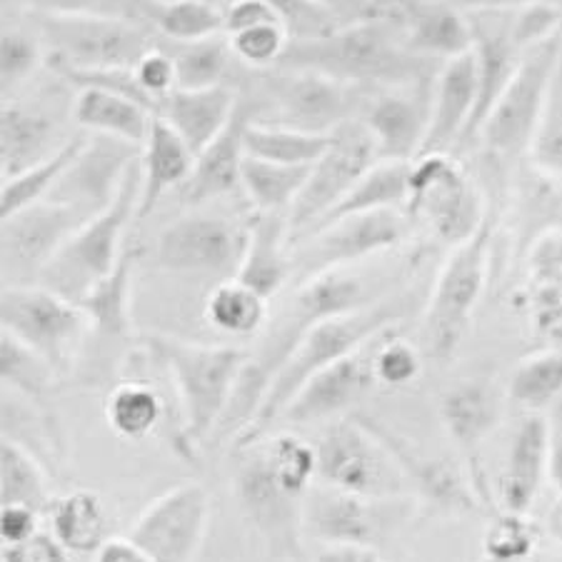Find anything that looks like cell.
I'll use <instances>...</instances> for the list:
<instances>
[{
  "mask_svg": "<svg viewBox=\"0 0 562 562\" xmlns=\"http://www.w3.org/2000/svg\"><path fill=\"white\" fill-rule=\"evenodd\" d=\"M276 68L321 72L360 88H393L430 83L442 63L415 56L405 45L401 13L383 11L323 38L290 41Z\"/></svg>",
  "mask_w": 562,
  "mask_h": 562,
  "instance_id": "6da1fadb",
  "label": "cell"
},
{
  "mask_svg": "<svg viewBox=\"0 0 562 562\" xmlns=\"http://www.w3.org/2000/svg\"><path fill=\"white\" fill-rule=\"evenodd\" d=\"M403 315L401 303L395 301H375L360 311H352L346 315H335L328 321H321L313 325L311 330L303 335V340L297 342L295 350L290 352L285 366L278 370V375L270 383L266 397L258 407L256 418L243 430L238 438V448L246 446L266 435V428H270L280 415L293 401L307 380L315 373H321L333 362L348 358L350 352L366 348L370 340L383 335L397 317Z\"/></svg>",
  "mask_w": 562,
  "mask_h": 562,
  "instance_id": "7a4b0ae2",
  "label": "cell"
},
{
  "mask_svg": "<svg viewBox=\"0 0 562 562\" xmlns=\"http://www.w3.org/2000/svg\"><path fill=\"white\" fill-rule=\"evenodd\" d=\"M145 346L173 378L183 407V435L190 442L207 440L228 411L250 352L235 346H201L170 335H148Z\"/></svg>",
  "mask_w": 562,
  "mask_h": 562,
  "instance_id": "3957f363",
  "label": "cell"
},
{
  "mask_svg": "<svg viewBox=\"0 0 562 562\" xmlns=\"http://www.w3.org/2000/svg\"><path fill=\"white\" fill-rule=\"evenodd\" d=\"M143 173L140 160L128 170L121 190L113 198V203L105 211L95 213L93 217L80 225L70 235L56 258L43 268L38 283L53 290L72 303H80L88 295L98 280L113 273V268L123 258V240L131 221H135L140 205Z\"/></svg>",
  "mask_w": 562,
  "mask_h": 562,
  "instance_id": "277c9868",
  "label": "cell"
},
{
  "mask_svg": "<svg viewBox=\"0 0 562 562\" xmlns=\"http://www.w3.org/2000/svg\"><path fill=\"white\" fill-rule=\"evenodd\" d=\"M258 88V95H248L256 105L252 121L317 135H330L358 117L368 95L366 88L340 83L321 72L283 68L260 70Z\"/></svg>",
  "mask_w": 562,
  "mask_h": 562,
  "instance_id": "5b68a950",
  "label": "cell"
},
{
  "mask_svg": "<svg viewBox=\"0 0 562 562\" xmlns=\"http://www.w3.org/2000/svg\"><path fill=\"white\" fill-rule=\"evenodd\" d=\"M25 15H31L50 53L48 63H63L70 68H135L145 53L158 45L143 21H128V18Z\"/></svg>",
  "mask_w": 562,
  "mask_h": 562,
  "instance_id": "8992f818",
  "label": "cell"
},
{
  "mask_svg": "<svg viewBox=\"0 0 562 562\" xmlns=\"http://www.w3.org/2000/svg\"><path fill=\"white\" fill-rule=\"evenodd\" d=\"M317 480L366 497H403L411 477L368 420H342L317 440Z\"/></svg>",
  "mask_w": 562,
  "mask_h": 562,
  "instance_id": "52a82bcc",
  "label": "cell"
},
{
  "mask_svg": "<svg viewBox=\"0 0 562 562\" xmlns=\"http://www.w3.org/2000/svg\"><path fill=\"white\" fill-rule=\"evenodd\" d=\"M491 240L493 217H485L483 225L456 248L435 283L428 313H425V340L432 358H450L468 330L485 288Z\"/></svg>",
  "mask_w": 562,
  "mask_h": 562,
  "instance_id": "ba28073f",
  "label": "cell"
},
{
  "mask_svg": "<svg viewBox=\"0 0 562 562\" xmlns=\"http://www.w3.org/2000/svg\"><path fill=\"white\" fill-rule=\"evenodd\" d=\"M88 325L83 307L43 285H3L0 293V328L48 360L56 373L70 366Z\"/></svg>",
  "mask_w": 562,
  "mask_h": 562,
  "instance_id": "9c48e42d",
  "label": "cell"
},
{
  "mask_svg": "<svg viewBox=\"0 0 562 562\" xmlns=\"http://www.w3.org/2000/svg\"><path fill=\"white\" fill-rule=\"evenodd\" d=\"M562 60V35H552L538 48L525 53L518 72L497 98L483 125V143L495 156L510 158L530 150L535 128L548 101L552 76Z\"/></svg>",
  "mask_w": 562,
  "mask_h": 562,
  "instance_id": "30bf717a",
  "label": "cell"
},
{
  "mask_svg": "<svg viewBox=\"0 0 562 562\" xmlns=\"http://www.w3.org/2000/svg\"><path fill=\"white\" fill-rule=\"evenodd\" d=\"M378 148L358 117L342 123L333 133V143L325 156L315 162L311 178L288 213L290 246L305 238L317 223L346 198L358 180L375 166Z\"/></svg>",
  "mask_w": 562,
  "mask_h": 562,
  "instance_id": "8fae6325",
  "label": "cell"
},
{
  "mask_svg": "<svg viewBox=\"0 0 562 562\" xmlns=\"http://www.w3.org/2000/svg\"><path fill=\"white\" fill-rule=\"evenodd\" d=\"M240 458L235 462L233 491L246 520L252 522L262 540L278 555L297 558L303 548V501L288 493L276 477L270 460L260 440L240 446Z\"/></svg>",
  "mask_w": 562,
  "mask_h": 562,
  "instance_id": "7c38bea8",
  "label": "cell"
},
{
  "mask_svg": "<svg viewBox=\"0 0 562 562\" xmlns=\"http://www.w3.org/2000/svg\"><path fill=\"white\" fill-rule=\"evenodd\" d=\"M407 235V217L401 211L348 215L305 235L293 246V276L301 285L321 273L350 268L378 252L401 246Z\"/></svg>",
  "mask_w": 562,
  "mask_h": 562,
  "instance_id": "4fadbf2b",
  "label": "cell"
},
{
  "mask_svg": "<svg viewBox=\"0 0 562 562\" xmlns=\"http://www.w3.org/2000/svg\"><path fill=\"white\" fill-rule=\"evenodd\" d=\"M405 211L456 246L465 243L487 217L475 188L450 156H423L413 162Z\"/></svg>",
  "mask_w": 562,
  "mask_h": 562,
  "instance_id": "5bb4252c",
  "label": "cell"
},
{
  "mask_svg": "<svg viewBox=\"0 0 562 562\" xmlns=\"http://www.w3.org/2000/svg\"><path fill=\"white\" fill-rule=\"evenodd\" d=\"M246 243L248 231L238 228L228 217L188 213L160 231L156 262L168 273L235 278Z\"/></svg>",
  "mask_w": 562,
  "mask_h": 562,
  "instance_id": "9a60e30c",
  "label": "cell"
},
{
  "mask_svg": "<svg viewBox=\"0 0 562 562\" xmlns=\"http://www.w3.org/2000/svg\"><path fill=\"white\" fill-rule=\"evenodd\" d=\"M88 217L83 207L43 201L25 211L5 217L0 231V252H3V285H35L43 268L56 258L66 240Z\"/></svg>",
  "mask_w": 562,
  "mask_h": 562,
  "instance_id": "2e32d148",
  "label": "cell"
},
{
  "mask_svg": "<svg viewBox=\"0 0 562 562\" xmlns=\"http://www.w3.org/2000/svg\"><path fill=\"white\" fill-rule=\"evenodd\" d=\"M403 497H366L313 483L303 501V530L323 546L375 550L385 532L401 522L395 503Z\"/></svg>",
  "mask_w": 562,
  "mask_h": 562,
  "instance_id": "e0dca14e",
  "label": "cell"
},
{
  "mask_svg": "<svg viewBox=\"0 0 562 562\" xmlns=\"http://www.w3.org/2000/svg\"><path fill=\"white\" fill-rule=\"evenodd\" d=\"M207 520L211 495L203 485L183 483L145 507L131 538L153 562H190L203 546Z\"/></svg>",
  "mask_w": 562,
  "mask_h": 562,
  "instance_id": "ac0fdd59",
  "label": "cell"
},
{
  "mask_svg": "<svg viewBox=\"0 0 562 562\" xmlns=\"http://www.w3.org/2000/svg\"><path fill=\"white\" fill-rule=\"evenodd\" d=\"M432 83L378 88L366 95L358 121L373 135L380 160L415 162L430 128Z\"/></svg>",
  "mask_w": 562,
  "mask_h": 562,
  "instance_id": "d6986e66",
  "label": "cell"
},
{
  "mask_svg": "<svg viewBox=\"0 0 562 562\" xmlns=\"http://www.w3.org/2000/svg\"><path fill=\"white\" fill-rule=\"evenodd\" d=\"M143 145L108 138V135H86L76 160L58 180L48 201H60L83 207L95 215L113 203L128 170L140 160Z\"/></svg>",
  "mask_w": 562,
  "mask_h": 562,
  "instance_id": "ffe728a7",
  "label": "cell"
},
{
  "mask_svg": "<svg viewBox=\"0 0 562 562\" xmlns=\"http://www.w3.org/2000/svg\"><path fill=\"white\" fill-rule=\"evenodd\" d=\"M477 108L475 53L442 63L432 83L430 128L425 135L423 156H450V150L468 140Z\"/></svg>",
  "mask_w": 562,
  "mask_h": 562,
  "instance_id": "44dd1931",
  "label": "cell"
},
{
  "mask_svg": "<svg viewBox=\"0 0 562 562\" xmlns=\"http://www.w3.org/2000/svg\"><path fill=\"white\" fill-rule=\"evenodd\" d=\"M373 383V352L360 348L307 380L288 403L280 420L303 425L335 418V415H342L348 407L360 403V397H366Z\"/></svg>",
  "mask_w": 562,
  "mask_h": 562,
  "instance_id": "7402d4cb",
  "label": "cell"
},
{
  "mask_svg": "<svg viewBox=\"0 0 562 562\" xmlns=\"http://www.w3.org/2000/svg\"><path fill=\"white\" fill-rule=\"evenodd\" d=\"M256 117V105L240 95L238 113L217 138L195 158L193 176L183 186L188 205H203L243 190V162L248 158L246 128Z\"/></svg>",
  "mask_w": 562,
  "mask_h": 562,
  "instance_id": "603a6c76",
  "label": "cell"
},
{
  "mask_svg": "<svg viewBox=\"0 0 562 562\" xmlns=\"http://www.w3.org/2000/svg\"><path fill=\"white\" fill-rule=\"evenodd\" d=\"M238 90L228 83L201 90L178 88L162 98L156 115L190 145L195 156H201L207 145L228 128L238 113Z\"/></svg>",
  "mask_w": 562,
  "mask_h": 562,
  "instance_id": "cb8c5ba5",
  "label": "cell"
},
{
  "mask_svg": "<svg viewBox=\"0 0 562 562\" xmlns=\"http://www.w3.org/2000/svg\"><path fill=\"white\" fill-rule=\"evenodd\" d=\"M405 45L415 56L448 63L473 50L475 33L470 15L446 0H423L401 13Z\"/></svg>",
  "mask_w": 562,
  "mask_h": 562,
  "instance_id": "d4e9b609",
  "label": "cell"
},
{
  "mask_svg": "<svg viewBox=\"0 0 562 562\" xmlns=\"http://www.w3.org/2000/svg\"><path fill=\"white\" fill-rule=\"evenodd\" d=\"M70 140V138H68ZM56 121L41 108L3 101L0 108V176L3 180L48 160L68 143Z\"/></svg>",
  "mask_w": 562,
  "mask_h": 562,
  "instance_id": "484cf974",
  "label": "cell"
},
{
  "mask_svg": "<svg viewBox=\"0 0 562 562\" xmlns=\"http://www.w3.org/2000/svg\"><path fill=\"white\" fill-rule=\"evenodd\" d=\"M293 276L288 213H256L248 225V243L238 268V280L258 290L268 301L278 295Z\"/></svg>",
  "mask_w": 562,
  "mask_h": 562,
  "instance_id": "4316f807",
  "label": "cell"
},
{
  "mask_svg": "<svg viewBox=\"0 0 562 562\" xmlns=\"http://www.w3.org/2000/svg\"><path fill=\"white\" fill-rule=\"evenodd\" d=\"M195 153L190 145L180 138V135L162 121V117H153L148 140L143 143L140 153V173H143V190H140V205L135 221H145L160 198L173 188H183L188 178L193 176L195 168Z\"/></svg>",
  "mask_w": 562,
  "mask_h": 562,
  "instance_id": "83f0119b",
  "label": "cell"
},
{
  "mask_svg": "<svg viewBox=\"0 0 562 562\" xmlns=\"http://www.w3.org/2000/svg\"><path fill=\"white\" fill-rule=\"evenodd\" d=\"M550 425L540 415H530L515 430L510 452L501 477V497L505 510L528 513L548 475Z\"/></svg>",
  "mask_w": 562,
  "mask_h": 562,
  "instance_id": "f1b7e54d",
  "label": "cell"
},
{
  "mask_svg": "<svg viewBox=\"0 0 562 562\" xmlns=\"http://www.w3.org/2000/svg\"><path fill=\"white\" fill-rule=\"evenodd\" d=\"M70 113L78 128L90 135H108V138L135 145L148 140L153 117H156L143 103L103 88H78Z\"/></svg>",
  "mask_w": 562,
  "mask_h": 562,
  "instance_id": "f546056e",
  "label": "cell"
},
{
  "mask_svg": "<svg viewBox=\"0 0 562 562\" xmlns=\"http://www.w3.org/2000/svg\"><path fill=\"white\" fill-rule=\"evenodd\" d=\"M411 170H413V162L378 160L375 166L358 180L356 188H352L350 193L342 198V201L335 205L313 231L348 215L401 211V207L407 205V195H411Z\"/></svg>",
  "mask_w": 562,
  "mask_h": 562,
  "instance_id": "4dcf8cb0",
  "label": "cell"
},
{
  "mask_svg": "<svg viewBox=\"0 0 562 562\" xmlns=\"http://www.w3.org/2000/svg\"><path fill=\"white\" fill-rule=\"evenodd\" d=\"M50 535L68 552H98L108 540V518L101 497L90 491H76L56 497L48 507Z\"/></svg>",
  "mask_w": 562,
  "mask_h": 562,
  "instance_id": "1f68e13d",
  "label": "cell"
},
{
  "mask_svg": "<svg viewBox=\"0 0 562 562\" xmlns=\"http://www.w3.org/2000/svg\"><path fill=\"white\" fill-rule=\"evenodd\" d=\"M143 23L170 43H195L225 33L223 8L213 0H148Z\"/></svg>",
  "mask_w": 562,
  "mask_h": 562,
  "instance_id": "d6a6232c",
  "label": "cell"
},
{
  "mask_svg": "<svg viewBox=\"0 0 562 562\" xmlns=\"http://www.w3.org/2000/svg\"><path fill=\"white\" fill-rule=\"evenodd\" d=\"M205 317L215 330L233 338H250L266 328L268 297L238 278H225L207 295Z\"/></svg>",
  "mask_w": 562,
  "mask_h": 562,
  "instance_id": "836d02e7",
  "label": "cell"
},
{
  "mask_svg": "<svg viewBox=\"0 0 562 562\" xmlns=\"http://www.w3.org/2000/svg\"><path fill=\"white\" fill-rule=\"evenodd\" d=\"M311 170L313 166H283L248 156L243 162V193L256 213H290Z\"/></svg>",
  "mask_w": 562,
  "mask_h": 562,
  "instance_id": "e575fe53",
  "label": "cell"
},
{
  "mask_svg": "<svg viewBox=\"0 0 562 562\" xmlns=\"http://www.w3.org/2000/svg\"><path fill=\"white\" fill-rule=\"evenodd\" d=\"M131 280H133V252L125 250L123 258L113 268L111 276L88 290V295L78 305L88 315L90 328L123 338L131 330Z\"/></svg>",
  "mask_w": 562,
  "mask_h": 562,
  "instance_id": "d590c367",
  "label": "cell"
},
{
  "mask_svg": "<svg viewBox=\"0 0 562 562\" xmlns=\"http://www.w3.org/2000/svg\"><path fill=\"white\" fill-rule=\"evenodd\" d=\"M333 143L330 135L303 133L283 125L250 121L246 128V150L250 158L283 162V166H315Z\"/></svg>",
  "mask_w": 562,
  "mask_h": 562,
  "instance_id": "8d00e7d4",
  "label": "cell"
},
{
  "mask_svg": "<svg viewBox=\"0 0 562 562\" xmlns=\"http://www.w3.org/2000/svg\"><path fill=\"white\" fill-rule=\"evenodd\" d=\"M48 475L33 452L13 438L0 440V507L31 505L35 510L50 507Z\"/></svg>",
  "mask_w": 562,
  "mask_h": 562,
  "instance_id": "74e56055",
  "label": "cell"
},
{
  "mask_svg": "<svg viewBox=\"0 0 562 562\" xmlns=\"http://www.w3.org/2000/svg\"><path fill=\"white\" fill-rule=\"evenodd\" d=\"M83 138L86 135H80V138H70L56 153V156H50L48 160L38 162V166L29 168L21 176L3 180V186H0V221H5V217L21 213L35 203L48 201L63 173H66L70 162L76 160L80 145H83Z\"/></svg>",
  "mask_w": 562,
  "mask_h": 562,
  "instance_id": "f35d334b",
  "label": "cell"
},
{
  "mask_svg": "<svg viewBox=\"0 0 562 562\" xmlns=\"http://www.w3.org/2000/svg\"><path fill=\"white\" fill-rule=\"evenodd\" d=\"M105 418L111 430L125 440H140L156 430L162 418L158 390L143 380H125L115 385L105 401Z\"/></svg>",
  "mask_w": 562,
  "mask_h": 562,
  "instance_id": "ab89813d",
  "label": "cell"
},
{
  "mask_svg": "<svg viewBox=\"0 0 562 562\" xmlns=\"http://www.w3.org/2000/svg\"><path fill=\"white\" fill-rule=\"evenodd\" d=\"M442 420L462 448L475 450L497 420V407L491 390L477 383L452 387L442 401Z\"/></svg>",
  "mask_w": 562,
  "mask_h": 562,
  "instance_id": "60d3db41",
  "label": "cell"
},
{
  "mask_svg": "<svg viewBox=\"0 0 562 562\" xmlns=\"http://www.w3.org/2000/svg\"><path fill=\"white\" fill-rule=\"evenodd\" d=\"M168 50L176 58L178 88L183 90L223 86L231 70V60L235 58L225 33L195 43H173V48Z\"/></svg>",
  "mask_w": 562,
  "mask_h": 562,
  "instance_id": "b9f144b4",
  "label": "cell"
},
{
  "mask_svg": "<svg viewBox=\"0 0 562 562\" xmlns=\"http://www.w3.org/2000/svg\"><path fill=\"white\" fill-rule=\"evenodd\" d=\"M56 368L38 352L23 346L11 333L0 330V380L3 390L25 397V401H43L56 380Z\"/></svg>",
  "mask_w": 562,
  "mask_h": 562,
  "instance_id": "7bdbcfd3",
  "label": "cell"
},
{
  "mask_svg": "<svg viewBox=\"0 0 562 562\" xmlns=\"http://www.w3.org/2000/svg\"><path fill=\"white\" fill-rule=\"evenodd\" d=\"M562 393V350L538 352L522 360L510 380V397L532 411L550 405Z\"/></svg>",
  "mask_w": 562,
  "mask_h": 562,
  "instance_id": "ee69618b",
  "label": "cell"
},
{
  "mask_svg": "<svg viewBox=\"0 0 562 562\" xmlns=\"http://www.w3.org/2000/svg\"><path fill=\"white\" fill-rule=\"evenodd\" d=\"M530 160L542 176H562V60L530 143Z\"/></svg>",
  "mask_w": 562,
  "mask_h": 562,
  "instance_id": "f6af8a7d",
  "label": "cell"
},
{
  "mask_svg": "<svg viewBox=\"0 0 562 562\" xmlns=\"http://www.w3.org/2000/svg\"><path fill=\"white\" fill-rule=\"evenodd\" d=\"M45 43L41 35L31 31L3 25L0 33V83L3 98L11 95L18 86H23L45 60Z\"/></svg>",
  "mask_w": 562,
  "mask_h": 562,
  "instance_id": "bcb514c9",
  "label": "cell"
},
{
  "mask_svg": "<svg viewBox=\"0 0 562 562\" xmlns=\"http://www.w3.org/2000/svg\"><path fill=\"white\" fill-rule=\"evenodd\" d=\"M538 542V530L525 518V513L503 510L487 525L483 546L487 558L497 560H528Z\"/></svg>",
  "mask_w": 562,
  "mask_h": 562,
  "instance_id": "7dc6e473",
  "label": "cell"
},
{
  "mask_svg": "<svg viewBox=\"0 0 562 562\" xmlns=\"http://www.w3.org/2000/svg\"><path fill=\"white\" fill-rule=\"evenodd\" d=\"M290 41H313L330 35L342 23L317 0H268Z\"/></svg>",
  "mask_w": 562,
  "mask_h": 562,
  "instance_id": "c3c4849f",
  "label": "cell"
},
{
  "mask_svg": "<svg viewBox=\"0 0 562 562\" xmlns=\"http://www.w3.org/2000/svg\"><path fill=\"white\" fill-rule=\"evenodd\" d=\"M148 0H3V5H15L25 13L45 15H101L143 21Z\"/></svg>",
  "mask_w": 562,
  "mask_h": 562,
  "instance_id": "681fc988",
  "label": "cell"
},
{
  "mask_svg": "<svg viewBox=\"0 0 562 562\" xmlns=\"http://www.w3.org/2000/svg\"><path fill=\"white\" fill-rule=\"evenodd\" d=\"M233 56L240 63H246L252 70H268L276 68L283 53L288 48V33L280 23H266L258 29L243 31L228 35Z\"/></svg>",
  "mask_w": 562,
  "mask_h": 562,
  "instance_id": "f907efd6",
  "label": "cell"
},
{
  "mask_svg": "<svg viewBox=\"0 0 562 562\" xmlns=\"http://www.w3.org/2000/svg\"><path fill=\"white\" fill-rule=\"evenodd\" d=\"M423 360L413 342L403 338H387L373 352V373L378 383L387 387H401L413 383L420 375Z\"/></svg>",
  "mask_w": 562,
  "mask_h": 562,
  "instance_id": "816d5d0a",
  "label": "cell"
},
{
  "mask_svg": "<svg viewBox=\"0 0 562 562\" xmlns=\"http://www.w3.org/2000/svg\"><path fill=\"white\" fill-rule=\"evenodd\" d=\"M560 11L555 3H532L525 5L520 11H513L510 21V35L513 43L518 45L520 53H528L538 48L552 35H558L560 29Z\"/></svg>",
  "mask_w": 562,
  "mask_h": 562,
  "instance_id": "f5cc1de1",
  "label": "cell"
},
{
  "mask_svg": "<svg viewBox=\"0 0 562 562\" xmlns=\"http://www.w3.org/2000/svg\"><path fill=\"white\" fill-rule=\"evenodd\" d=\"M133 70H135V78H138L140 88L153 98V101H156V105H160L162 98L173 93V90H178L176 58L168 48H160V45L150 48Z\"/></svg>",
  "mask_w": 562,
  "mask_h": 562,
  "instance_id": "db71d44e",
  "label": "cell"
},
{
  "mask_svg": "<svg viewBox=\"0 0 562 562\" xmlns=\"http://www.w3.org/2000/svg\"><path fill=\"white\" fill-rule=\"evenodd\" d=\"M225 35H235L266 23H280L268 0H225Z\"/></svg>",
  "mask_w": 562,
  "mask_h": 562,
  "instance_id": "11a10c76",
  "label": "cell"
},
{
  "mask_svg": "<svg viewBox=\"0 0 562 562\" xmlns=\"http://www.w3.org/2000/svg\"><path fill=\"white\" fill-rule=\"evenodd\" d=\"M0 562H68V550L53 535L38 532L21 546H3Z\"/></svg>",
  "mask_w": 562,
  "mask_h": 562,
  "instance_id": "9f6ffc18",
  "label": "cell"
},
{
  "mask_svg": "<svg viewBox=\"0 0 562 562\" xmlns=\"http://www.w3.org/2000/svg\"><path fill=\"white\" fill-rule=\"evenodd\" d=\"M41 510L31 505H3L0 510V538L3 546H21V542L31 540L38 535Z\"/></svg>",
  "mask_w": 562,
  "mask_h": 562,
  "instance_id": "6f0895ef",
  "label": "cell"
},
{
  "mask_svg": "<svg viewBox=\"0 0 562 562\" xmlns=\"http://www.w3.org/2000/svg\"><path fill=\"white\" fill-rule=\"evenodd\" d=\"M317 3L328 8L342 25L370 21V18L383 13V8L375 0H317Z\"/></svg>",
  "mask_w": 562,
  "mask_h": 562,
  "instance_id": "680465c9",
  "label": "cell"
},
{
  "mask_svg": "<svg viewBox=\"0 0 562 562\" xmlns=\"http://www.w3.org/2000/svg\"><path fill=\"white\" fill-rule=\"evenodd\" d=\"M95 562H153L131 535L128 538H108L95 552Z\"/></svg>",
  "mask_w": 562,
  "mask_h": 562,
  "instance_id": "91938a15",
  "label": "cell"
},
{
  "mask_svg": "<svg viewBox=\"0 0 562 562\" xmlns=\"http://www.w3.org/2000/svg\"><path fill=\"white\" fill-rule=\"evenodd\" d=\"M465 13H513L532 3H552V0H446Z\"/></svg>",
  "mask_w": 562,
  "mask_h": 562,
  "instance_id": "94428289",
  "label": "cell"
},
{
  "mask_svg": "<svg viewBox=\"0 0 562 562\" xmlns=\"http://www.w3.org/2000/svg\"><path fill=\"white\" fill-rule=\"evenodd\" d=\"M550 483L562 493V415H558L555 428H550V458H548Z\"/></svg>",
  "mask_w": 562,
  "mask_h": 562,
  "instance_id": "6125c7cd",
  "label": "cell"
},
{
  "mask_svg": "<svg viewBox=\"0 0 562 562\" xmlns=\"http://www.w3.org/2000/svg\"><path fill=\"white\" fill-rule=\"evenodd\" d=\"M368 548L358 546H323L313 562H366Z\"/></svg>",
  "mask_w": 562,
  "mask_h": 562,
  "instance_id": "be15d7a7",
  "label": "cell"
},
{
  "mask_svg": "<svg viewBox=\"0 0 562 562\" xmlns=\"http://www.w3.org/2000/svg\"><path fill=\"white\" fill-rule=\"evenodd\" d=\"M546 528L548 532L555 538L558 542H562V497L558 503H552V507L548 510V518H546Z\"/></svg>",
  "mask_w": 562,
  "mask_h": 562,
  "instance_id": "e7e4bbea",
  "label": "cell"
},
{
  "mask_svg": "<svg viewBox=\"0 0 562 562\" xmlns=\"http://www.w3.org/2000/svg\"><path fill=\"white\" fill-rule=\"evenodd\" d=\"M366 562H387L383 555H380L378 550H368V558H366Z\"/></svg>",
  "mask_w": 562,
  "mask_h": 562,
  "instance_id": "03108f58",
  "label": "cell"
},
{
  "mask_svg": "<svg viewBox=\"0 0 562 562\" xmlns=\"http://www.w3.org/2000/svg\"><path fill=\"white\" fill-rule=\"evenodd\" d=\"M483 562H525V560H497V558H485Z\"/></svg>",
  "mask_w": 562,
  "mask_h": 562,
  "instance_id": "003e7915",
  "label": "cell"
}]
</instances>
